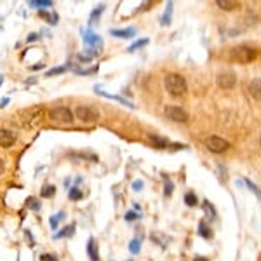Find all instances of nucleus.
Instances as JSON below:
<instances>
[{"label":"nucleus","mask_w":261,"mask_h":261,"mask_svg":"<svg viewBox=\"0 0 261 261\" xmlns=\"http://www.w3.org/2000/svg\"><path fill=\"white\" fill-rule=\"evenodd\" d=\"M164 86H166L167 92L171 96H181L186 92L188 86H186V80L185 77H181L179 73H169L164 80Z\"/></svg>","instance_id":"nucleus-1"},{"label":"nucleus","mask_w":261,"mask_h":261,"mask_svg":"<svg viewBox=\"0 0 261 261\" xmlns=\"http://www.w3.org/2000/svg\"><path fill=\"white\" fill-rule=\"evenodd\" d=\"M44 108L42 107H32L28 108V110H24L23 113H21V122H23L24 127H37L40 122H42L44 119Z\"/></svg>","instance_id":"nucleus-2"},{"label":"nucleus","mask_w":261,"mask_h":261,"mask_svg":"<svg viewBox=\"0 0 261 261\" xmlns=\"http://www.w3.org/2000/svg\"><path fill=\"white\" fill-rule=\"evenodd\" d=\"M47 115H49V119L56 124H63V126H66V124L73 122V111H71L68 107L51 108V110L47 111Z\"/></svg>","instance_id":"nucleus-3"},{"label":"nucleus","mask_w":261,"mask_h":261,"mask_svg":"<svg viewBox=\"0 0 261 261\" xmlns=\"http://www.w3.org/2000/svg\"><path fill=\"white\" fill-rule=\"evenodd\" d=\"M73 115L84 124L98 122V119H99V111L92 107H86V105H84V107H77L75 111H73Z\"/></svg>","instance_id":"nucleus-4"},{"label":"nucleus","mask_w":261,"mask_h":261,"mask_svg":"<svg viewBox=\"0 0 261 261\" xmlns=\"http://www.w3.org/2000/svg\"><path fill=\"white\" fill-rule=\"evenodd\" d=\"M206 147H207V150L213 152V153H221V152L228 150L230 143L226 141V139L219 138V136H211V138H207Z\"/></svg>","instance_id":"nucleus-5"},{"label":"nucleus","mask_w":261,"mask_h":261,"mask_svg":"<svg viewBox=\"0 0 261 261\" xmlns=\"http://www.w3.org/2000/svg\"><path fill=\"white\" fill-rule=\"evenodd\" d=\"M164 113H166L167 119H171L173 122H181V124L188 122V113L179 107H166L164 108Z\"/></svg>","instance_id":"nucleus-6"},{"label":"nucleus","mask_w":261,"mask_h":261,"mask_svg":"<svg viewBox=\"0 0 261 261\" xmlns=\"http://www.w3.org/2000/svg\"><path fill=\"white\" fill-rule=\"evenodd\" d=\"M234 56L237 58L239 63L247 65V63H251L254 58H256V51H254L253 47H247V45H240V47L235 49Z\"/></svg>","instance_id":"nucleus-7"},{"label":"nucleus","mask_w":261,"mask_h":261,"mask_svg":"<svg viewBox=\"0 0 261 261\" xmlns=\"http://www.w3.org/2000/svg\"><path fill=\"white\" fill-rule=\"evenodd\" d=\"M237 84V75L234 71H225V73H219L218 75V86L221 89H232V87Z\"/></svg>","instance_id":"nucleus-8"},{"label":"nucleus","mask_w":261,"mask_h":261,"mask_svg":"<svg viewBox=\"0 0 261 261\" xmlns=\"http://www.w3.org/2000/svg\"><path fill=\"white\" fill-rule=\"evenodd\" d=\"M14 141H16V134H14L12 130L0 129V147L9 148V147H12V145H14Z\"/></svg>","instance_id":"nucleus-9"},{"label":"nucleus","mask_w":261,"mask_h":261,"mask_svg":"<svg viewBox=\"0 0 261 261\" xmlns=\"http://www.w3.org/2000/svg\"><path fill=\"white\" fill-rule=\"evenodd\" d=\"M249 94L253 96L254 99H258V101H261V79H254L251 80L249 84Z\"/></svg>","instance_id":"nucleus-10"},{"label":"nucleus","mask_w":261,"mask_h":261,"mask_svg":"<svg viewBox=\"0 0 261 261\" xmlns=\"http://www.w3.org/2000/svg\"><path fill=\"white\" fill-rule=\"evenodd\" d=\"M82 37H84V42H86L87 45H98V47H101V45H103V40L99 39L98 35H94L92 32H86Z\"/></svg>","instance_id":"nucleus-11"},{"label":"nucleus","mask_w":261,"mask_h":261,"mask_svg":"<svg viewBox=\"0 0 261 261\" xmlns=\"http://www.w3.org/2000/svg\"><path fill=\"white\" fill-rule=\"evenodd\" d=\"M110 33L113 37H119V39H130V37L136 35V30L134 28H126V30H111Z\"/></svg>","instance_id":"nucleus-12"},{"label":"nucleus","mask_w":261,"mask_h":261,"mask_svg":"<svg viewBox=\"0 0 261 261\" xmlns=\"http://www.w3.org/2000/svg\"><path fill=\"white\" fill-rule=\"evenodd\" d=\"M87 254H89L91 261H99V254H98V249H96L94 239H89V242H87Z\"/></svg>","instance_id":"nucleus-13"},{"label":"nucleus","mask_w":261,"mask_h":261,"mask_svg":"<svg viewBox=\"0 0 261 261\" xmlns=\"http://www.w3.org/2000/svg\"><path fill=\"white\" fill-rule=\"evenodd\" d=\"M216 5L223 11H234L235 7H239V4L234 0H216Z\"/></svg>","instance_id":"nucleus-14"},{"label":"nucleus","mask_w":261,"mask_h":261,"mask_svg":"<svg viewBox=\"0 0 261 261\" xmlns=\"http://www.w3.org/2000/svg\"><path fill=\"white\" fill-rule=\"evenodd\" d=\"M75 234V225H70V226H65L61 232L54 234V239H65V237H71V235Z\"/></svg>","instance_id":"nucleus-15"},{"label":"nucleus","mask_w":261,"mask_h":261,"mask_svg":"<svg viewBox=\"0 0 261 261\" xmlns=\"http://www.w3.org/2000/svg\"><path fill=\"white\" fill-rule=\"evenodd\" d=\"M98 94H101V96H105V98H108V99H115V101H120L122 105H126V107H129V108H134V105H130L127 99H124V98H120V96H111V94H107V92H103V91H96Z\"/></svg>","instance_id":"nucleus-16"},{"label":"nucleus","mask_w":261,"mask_h":261,"mask_svg":"<svg viewBox=\"0 0 261 261\" xmlns=\"http://www.w3.org/2000/svg\"><path fill=\"white\" fill-rule=\"evenodd\" d=\"M198 235L204 239H211L213 237V232H211V228H207V225L204 221L198 223Z\"/></svg>","instance_id":"nucleus-17"},{"label":"nucleus","mask_w":261,"mask_h":261,"mask_svg":"<svg viewBox=\"0 0 261 261\" xmlns=\"http://www.w3.org/2000/svg\"><path fill=\"white\" fill-rule=\"evenodd\" d=\"M40 16H42L44 20L47 21V23H51V24H56V23H58V14H54V12L40 11Z\"/></svg>","instance_id":"nucleus-18"},{"label":"nucleus","mask_w":261,"mask_h":261,"mask_svg":"<svg viewBox=\"0 0 261 261\" xmlns=\"http://www.w3.org/2000/svg\"><path fill=\"white\" fill-rule=\"evenodd\" d=\"M28 5H32V7H52V2L51 0H32V2H28Z\"/></svg>","instance_id":"nucleus-19"},{"label":"nucleus","mask_w":261,"mask_h":261,"mask_svg":"<svg viewBox=\"0 0 261 261\" xmlns=\"http://www.w3.org/2000/svg\"><path fill=\"white\" fill-rule=\"evenodd\" d=\"M185 202L188 207H195L197 206V195H195L194 192H188V194L185 195Z\"/></svg>","instance_id":"nucleus-20"},{"label":"nucleus","mask_w":261,"mask_h":261,"mask_svg":"<svg viewBox=\"0 0 261 261\" xmlns=\"http://www.w3.org/2000/svg\"><path fill=\"white\" fill-rule=\"evenodd\" d=\"M56 194V186H52V185H47V186H44L42 188V198H51L52 195Z\"/></svg>","instance_id":"nucleus-21"},{"label":"nucleus","mask_w":261,"mask_h":261,"mask_svg":"<svg viewBox=\"0 0 261 261\" xmlns=\"http://www.w3.org/2000/svg\"><path fill=\"white\" fill-rule=\"evenodd\" d=\"M171 16H173V2L167 4V9H166V12H164V16H162V24H169Z\"/></svg>","instance_id":"nucleus-22"},{"label":"nucleus","mask_w":261,"mask_h":261,"mask_svg":"<svg viewBox=\"0 0 261 261\" xmlns=\"http://www.w3.org/2000/svg\"><path fill=\"white\" fill-rule=\"evenodd\" d=\"M204 211H206V214L209 216V219H214L216 218V211H214V207H213V204H209V200H206L204 202Z\"/></svg>","instance_id":"nucleus-23"},{"label":"nucleus","mask_w":261,"mask_h":261,"mask_svg":"<svg viewBox=\"0 0 261 261\" xmlns=\"http://www.w3.org/2000/svg\"><path fill=\"white\" fill-rule=\"evenodd\" d=\"M244 183H245V186H247V188H249V190L253 192V194L256 195V197H258V198H260V200H261V190H260V188H258V186L254 185V183L251 181V179H245Z\"/></svg>","instance_id":"nucleus-24"},{"label":"nucleus","mask_w":261,"mask_h":261,"mask_svg":"<svg viewBox=\"0 0 261 261\" xmlns=\"http://www.w3.org/2000/svg\"><path fill=\"white\" fill-rule=\"evenodd\" d=\"M26 206H28V209H32V211H39L40 209V202L37 200L35 197H30L26 200Z\"/></svg>","instance_id":"nucleus-25"},{"label":"nucleus","mask_w":261,"mask_h":261,"mask_svg":"<svg viewBox=\"0 0 261 261\" xmlns=\"http://www.w3.org/2000/svg\"><path fill=\"white\" fill-rule=\"evenodd\" d=\"M152 143H153L155 147L157 148H166L167 147V139H164V138H157V136H152Z\"/></svg>","instance_id":"nucleus-26"},{"label":"nucleus","mask_w":261,"mask_h":261,"mask_svg":"<svg viewBox=\"0 0 261 261\" xmlns=\"http://www.w3.org/2000/svg\"><path fill=\"white\" fill-rule=\"evenodd\" d=\"M68 195H70L71 200H80V198H82V192H80L79 188H75V186H73V188H70Z\"/></svg>","instance_id":"nucleus-27"},{"label":"nucleus","mask_w":261,"mask_h":261,"mask_svg":"<svg viewBox=\"0 0 261 261\" xmlns=\"http://www.w3.org/2000/svg\"><path fill=\"white\" fill-rule=\"evenodd\" d=\"M147 44H148V40H147V39L138 40V42H134V44H132V45H130V47H129V52H134V51H138L139 47H145V45H147Z\"/></svg>","instance_id":"nucleus-28"},{"label":"nucleus","mask_w":261,"mask_h":261,"mask_svg":"<svg viewBox=\"0 0 261 261\" xmlns=\"http://www.w3.org/2000/svg\"><path fill=\"white\" fill-rule=\"evenodd\" d=\"M139 249H141V244H139V240H130V244H129V251L132 254H138L139 253Z\"/></svg>","instance_id":"nucleus-29"},{"label":"nucleus","mask_w":261,"mask_h":261,"mask_svg":"<svg viewBox=\"0 0 261 261\" xmlns=\"http://www.w3.org/2000/svg\"><path fill=\"white\" fill-rule=\"evenodd\" d=\"M65 71H66V68H65V66L52 68V70H49L47 73H45V77H54V75H60V73H65Z\"/></svg>","instance_id":"nucleus-30"},{"label":"nucleus","mask_w":261,"mask_h":261,"mask_svg":"<svg viewBox=\"0 0 261 261\" xmlns=\"http://www.w3.org/2000/svg\"><path fill=\"white\" fill-rule=\"evenodd\" d=\"M173 188H174L173 181H171V179H166V185H164V194H166L167 197L173 194Z\"/></svg>","instance_id":"nucleus-31"},{"label":"nucleus","mask_w":261,"mask_h":261,"mask_svg":"<svg viewBox=\"0 0 261 261\" xmlns=\"http://www.w3.org/2000/svg\"><path fill=\"white\" fill-rule=\"evenodd\" d=\"M40 261H58V256H54V254H42Z\"/></svg>","instance_id":"nucleus-32"},{"label":"nucleus","mask_w":261,"mask_h":261,"mask_svg":"<svg viewBox=\"0 0 261 261\" xmlns=\"http://www.w3.org/2000/svg\"><path fill=\"white\" fill-rule=\"evenodd\" d=\"M138 214L134 213V211H129V213L126 214V221H134V219H138Z\"/></svg>","instance_id":"nucleus-33"},{"label":"nucleus","mask_w":261,"mask_h":261,"mask_svg":"<svg viewBox=\"0 0 261 261\" xmlns=\"http://www.w3.org/2000/svg\"><path fill=\"white\" fill-rule=\"evenodd\" d=\"M143 188V181L141 179H136L134 183H132V190H136V192H139Z\"/></svg>","instance_id":"nucleus-34"},{"label":"nucleus","mask_w":261,"mask_h":261,"mask_svg":"<svg viewBox=\"0 0 261 261\" xmlns=\"http://www.w3.org/2000/svg\"><path fill=\"white\" fill-rule=\"evenodd\" d=\"M152 239H153V240H158V242H160V245H162V247L167 244V240L162 237V235H152Z\"/></svg>","instance_id":"nucleus-35"},{"label":"nucleus","mask_w":261,"mask_h":261,"mask_svg":"<svg viewBox=\"0 0 261 261\" xmlns=\"http://www.w3.org/2000/svg\"><path fill=\"white\" fill-rule=\"evenodd\" d=\"M58 225H60V219H58V218H51V226H52V230L58 228Z\"/></svg>","instance_id":"nucleus-36"},{"label":"nucleus","mask_w":261,"mask_h":261,"mask_svg":"<svg viewBox=\"0 0 261 261\" xmlns=\"http://www.w3.org/2000/svg\"><path fill=\"white\" fill-rule=\"evenodd\" d=\"M4 171H5V164H4V160L0 158V174H4Z\"/></svg>","instance_id":"nucleus-37"},{"label":"nucleus","mask_w":261,"mask_h":261,"mask_svg":"<svg viewBox=\"0 0 261 261\" xmlns=\"http://www.w3.org/2000/svg\"><path fill=\"white\" fill-rule=\"evenodd\" d=\"M7 103H9V99H7V98H4V99H2V103H0V107H2V108L7 107Z\"/></svg>","instance_id":"nucleus-38"},{"label":"nucleus","mask_w":261,"mask_h":261,"mask_svg":"<svg viewBox=\"0 0 261 261\" xmlns=\"http://www.w3.org/2000/svg\"><path fill=\"white\" fill-rule=\"evenodd\" d=\"M28 42H33V40H37V35H35V33H32V35H30V37H28Z\"/></svg>","instance_id":"nucleus-39"},{"label":"nucleus","mask_w":261,"mask_h":261,"mask_svg":"<svg viewBox=\"0 0 261 261\" xmlns=\"http://www.w3.org/2000/svg\"><path fill=\"white\" fill-rule=\"evenodd\" d=\"M33 70H40V68H44V63H40V65H35V66H32Z\"/></svg>","instance_id":"nucleus-40"},{"label":"nucleus","mask_w":261,"mask_h":261,"mask_svg":"<svg viewBox=\"0 0 261 261\" xmlns=\"http://www.w3.org/2000/svg\"><path fill=\"white\" fill-rule=\"evenodd\" d=\"M195 261H207V258H204V256H197V258H195Z\"/></svg>","instance_id":"nucleus-41"},{"label":"nucleus","mask_w":261,"mask_h":261,"mask_svg":"<svg viewBox=\"0 0 261 261\" xmlns=\"http://www.w3.org/2000/svg\"><path fill=\"white\" fill-rule=\"evenodd\" d=\"M2 84H4V75H0V86H2Z\"/></svg>","instance_id":"nucleus-42"},{"label":"nucleus","mask_w":261,"mask_h":261,"mask_svg":"<svg viewBox=\"0 0 261 261\" xmlns=\"http://www.w3.org/2000/svg\"><path fill=\"white\" fill-rule=\"evenodd\" d=\"M260 145H261V138H260Z\"/></svg>","instance_id":"nucleus-43"}]
</instances>
